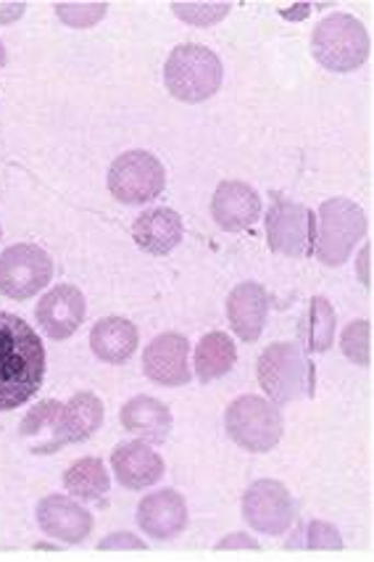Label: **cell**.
Listing matches in <instances>:
<instances>
[{"instance_id":"cell-1","label":"cell","mask_w":374,"mask_h":562,"mask_svg":"<svg viewBox=\"0 0 374 562\" xmlns=\"http://www.w3.org/2000/svg\"><path fill=\"white\" fill-rule=\"evenodd\" d=\"M45 378V346L32 325L0 312V412L27 404Z\"/></svg>"},{"instance_id":"cell-2","label":"cell","mask_w":374,"mask_h":562,"mask_svg":"<svg viewBox=\"0 0 374 562\" xmlns=\"http://www.w3.org/2000/svg\"><path fill=\"white\" fill-rule=\"evenodd\" d=\"M222 69L219 56L199 43H182L169 54L163 64V85L169 95L182 103H201L219 93Z\"/></svg>"},{"instance_id":"cell-3","label":"cell","mask_w":374,"mask_h":562,"mask_svg":"<svg viewBox=\"0 0 374 562\" xmlns=\"http://www.w3.org/2000/svg\"><path fill=\"white\" fill-rule=\"evenodd\" d=\"M259 383L272 404H291L311 398L317 391V372L311 359L295 344H272L259 357Z\"/></svg>"},{"instance_id":"cell-4","label":"cell","mask_w":374,"mask_h":562,"mask_svg":"<svg viewBox=\"0 0 374 562\" xmlns=\"http://www.w3.org/2000/svg\"><path fill=\"white\" fill-rule=\"evenodd\" d=\"M370 32L351 14H332L321 19L311 35V54L325 69L345 71L359 69L370 58Z\"/></svg>"},{"instance_id":"cell-5","label":"cell","mask_w":374,"mask_h":562,"mask_svg":"<svg viewBox=\"0 0 374 562\" xmlns=\"http://www.w3.org/2000/svg\"><path fill=\"white\" fill-rule=\"evenodd\" d=\"M364 233V209L348 199H327L319 206V235L314 244V257L327 267L345 265Z\"/></svg>"},{"instance_id":"cell-6","label":"cell","mask_w":374,"mask_h":562,"mask_svg":"<svg viewBox=\"0 0 374 562\" xmlns=\"http://www.w3.org/2000/svg\"><path fill=\"white\" fill-rule=\"evenodd\" d=\"M225 428L229 439L240 449L253 454H264L282 439V415L277 404L267 398L246 394L235 398L225 412Z\"/></svg>"},{"instance_id":"cell-7","label":"cell","mask_w":374,"mask_h":562,"mask_svg":"<svg viewBox=\"0 0 374 562\" xmlns=\"http://www.w3.org/2000/svg\"><path fill=\"white\" fill-rule=\"evenodd\" d=\"M267 244L274 254H282V257H314L317 217H314L311 209L277 195L267 212Z\"/></svg>"},{"instance_id":"cell-8","label":"cell","mask_w":374,"mask_h":562,"mask_svg":"<svg viewBox=\"0 0 374 562\" xmlns=\"http://www.w3.org/2000/svg\"><path fill=\"white\" fill-rule=\"evenodd\" d=\"M167 188V169L154 154L127 151L109 169V191L120 204L137 206L159 199Z\"/></svg>"},{"instance_id":"cell-9","label":"cell","mask_w":374,"mask_h":562,"mask_svg":"<svg viewBox=\"0 0 374 562\" xmlns=\"http://www.w3.org/2000/svg\"><path fill=\"white\" fill-rule=\"evenodd\" d=\"M54 278V261L35 244H16L0 254V293L14 302L41 293Z\"/></svg>"},{"instance_id":"cell-10","label":"cell","mask_w":374,"mask_h":562,"mask_svg":"<svg viewBox=\"0 0 374 562\" xmlns=\"http://www.w3.org/2000/svg\"><path fill=\"white\" fill-rule=\"evenodd\" d=\"M242 518L253 531L282 536L295 522V502L285 483L256 481L242 494Z\"/></svg>"},{"instance_id":"cell-11","label":"cell","mask_w":374,"mask_h":562,"mask_svg":"<svg viewBox=\"0 0 374 562\" xmlns=\"http://www.w3.org/2000/svg\"><path fill=\"white\" fill-rule=\"evenodd\" d=\"M37 526L45 536L64 544H82L93 531V515L69 496L50 494L37 502Z\"/></svg>"},{"instance_id":"cell-12","label":"cell","mask_w":374,"mask_h":562,"mask_svg":"<svg viewBox=\"0 0 374 562\" xmlns=\"http://www.w3.org/2000/svg\"><path fill=\"white\" fill-rule=\"evenodd\" d=\"M84 315H88L84 293L69 283L50 289L35 310V317L43 325L45 336L54 338V341H64V338L75 336Z\"/></svg>"},{"instance_id":"cell-13","label":"cell","mask_w":374,"mask_h":562,"mask_svg":"<svg viewBox=\"0 0 374 562\" xmlns=\"http://www.w3.org/2000/svg\"><path fill=\"white\" fill-rule=\"evenodd\" d=\"M190 344L185 336L180 333H161L159 338L148 344L146 355H143V372L154 383L169 385V389H177V385L190 383Z\"/></svg>"},{"instance_id":"cell-14","label":"cell","mask_w":374,"mask_h":562,"mask_svg":"<svg viewBox=\"0 0 374 562\" xmlns=\"http://www.w3.org/2000/svg\"><path fill=\"white\" fill-rule=\"evenodd\" d=\"M261 199L248 182L225 180L216 188L212 199V217L222 231L242 233L259 220Z\"/></svg>"},{"instance_id":"cell-15","label":"cell","mask_w":374,"mask_h":562,"mask_svg":"<svg viewBox=\"0 0 374 562\" xmlns=\"http://www.w3.org/2000/svg\"><path fill=\"white\" fill-rule=\"evenodd\" d=\"M188 520L190 515L185 499L174 488H161V492L148 494L137 505V526L159 541L180 536L188 528Z\"/></svg>"},{"instance_id":"cell-16","label":"cell","mask_w":374,"mask_h":562,"mask_svg":"<svg viewBox=\"0 0 374 562\" xmlns=\"http://www.w3.org/2000/svg\"><path fill=\"white\" fill-rule=\"evenodd\" d=\"M111 468L124 488L143 492L163 475L161 454L148 441H124L111 452Z\"/></svg>"},{"instance_id":"cell-17","label":"cell","mask_w":374,"mask_h":562,"mask_svg":"<svg viewBox=\"0 0 374 562\" xmlns=\"http://www.w3.org/2000/svg\"><path fill=\"white\" fill-rule=\"evenodd\" d=\"M269 312V296L259 283L235 285L227 296V317L240 341L253 344L264 333Z\"/></svg>"},{"instance_id":"cell-18","label":"cell","mask_w":374,"mask_h":562,"mask_svg":"<svg viewBox=\"0 0 374 562\" xmlns=\"http://www.w3.org/2000/svg\"><path fill=\"white\" fill-rule=\"evenodd\" d=\"M182 233H185L182 217L174 209L167 206L148 209V212H143L133 225V240L143 248V251L154 254V257H163V254L174 251V248L180 246Z\"/></svg>"},{"instance_id":"cell-19","label":"cell","mask_w":374,"mask_h":562,"mask_svg":"<svg viewBox=\"0 0 374 562\" xmlns=\"http://www.w3.org/2000/svg\"><path fill=\"white\" fill-rule=\"evenodd\" d=\"M120 420L127 430H133V434L143 436V439H148V441H156V443L167 441L169 434H172V428H174L172 409L154 396L129 398V402L124 404L120 412Z\"/></svg>"},{"instance_id":"cell-20","label":"cell","mask_w":374,"mask_h":562,"mask_svg":"<svg viewBox=\"0 0 374 562\" xmlns=\"http://www.w3.org/2000/svg\"><path fill=\"white\" fill-rule=\"evenodd\" d=\"M103 423L101 398L90 391H80L69 398L58 415V443H80L95 434Z\"/></svg>"},{"instance_id":"cell-21","label":"cell","mask_w":374,"mask_h":562,"mask_svg":"<svg viewBox=\"0 0 374 562\" xmlns=\"http://www.w3.org/2000/svg\"><path fill=\"white\" fill-rule=\"evenodd\" d=\"M137 328L124 317H103L98 319L93 333H90V346H93L95 357L109 364H124L135 355Z\"/></svg>"},{"instance_id":"cell-22","label":"cell","mask_w":374,"mask_h":562,"mask_svg":"<svg viewBox=\"0 0 374 562\" xmlns=\"http://www.w3.org/2000/svg\"><path fill=\"white\" fill-rule=\"evenodd\" d=\"M238 362V349L227 333H208L195 346V375L201 383H212L216 378L227 375Z\"/></svg>"},{"instance_id":"cell-23","label":"cell","mask_w":374,"mask_h":562,"mask_svg":"<svg viewBox=\"0 0 374 562\" xmlns=\"http://www.w3.org/2000/svg\"><path fill=\"white\" fill-rule=\"evenodd\" d=\"M61 402L48 398V402L32 407L27 417H24L22 436L30 439V447L35 454H54L61 449V443H58V415H61Z\"/></svg>"},{"instance_id":"cell-24","label":"cell","mask_w":374,"mask_h":562,"mask_svg":"<svg viewBox=\"0 0 374 562\" xmlns=\"http://www.w3.org/2000/svg\"><path fill=\"white\" fill-rule=\"evenodd\" d=\"M64 488L82 502H101L109 494L111 479L98 457H82L64 473Z\"/></svg>"},{"instance_id":"cell-25","label":"cell","mask_w":374,"mask_h":562,"mask_svg":"<svg viewBox=\"0 0 374 562\" xmlns=\"http://www.w3.org/2000/svg\"><path fill=\"white\" fill-rule=\"evenodd\" d=\"M335 325H338V319H335L332 304L325 296H314L308 302L304 319H301V341H304L306 351L325 355L335 344V330H338Z\"/></svg>"},{"instance_id":"cell-26","label":"cell","mask_w":374,"mask_h":562,"mask_svg":"<svg viewBox=\"0 0 374 562\" xmlns=\"http://www.w3.org/2000/svg\"><path fill=\"white\" fill-rule=\"evenodd\" d=\"M370 323L366 319H353L351 325H345V330L340 333V349L359 368H370L372 362V341H370Z\"/></svg>"},{"instance_id":"cell-27","label":"cell","mask_w":374,"mask_h":562,"mask_svg":"<svg viewBox=\"0 0 374 562\" xmlns=\"http://www.w3.org/2000/svg\"><path fill=\"white\" fill-rule=\"evenodd\" d=\"M174 14L193 27H212L222 22L233 9V3H172Z\"/></svg>"},{"instance_id":"cell-28","label":"cell","mask_w":374,"mask_h":562,"mask_svg":"<svg viewBox=\"0 0 374 562\" xmlns=\"http://www.w3.org/2000/svg\"><path fill=\"white\" fill-rule=\"evenodd\" d=\"M106 3H56V16L75 30L93 27L106 16Z\"/></svg>"},{"instance_id":"cell-29","label":"cell","mask_w":374,"mask_h":562,"mask_svg":"<svg viewBox=\"0 0 374 562\" xmlns=\"http://www.w3.org/2000/svg\"><path fill=\"white\" fill-rule=\"evenodd\" d=\"M306 549H340L343 547V539H340L338 528L330 526L325 520H311L306 522V531H304V544Z\"/></svg>"},{"instance_id":"cell-30","label":"cell","mask_w":374,"mask_h":562,"mask_svg":"<svg viewBox=\"0 0 374 562\" xmlns=\"http://www.w3.org/2000/svg\"><path fill=\"white\" fill-rule=\"evenodd\" d=\"M98 549H116V552H124V549H135V552H143V549H146V544H143V541L137 539V536L120 531V533H111L109 539H103L101 544H98Z\"/></svg>"},{"instance_id":"cell-31","label":"cell","mask_w":374,"mask_h":562,"mask_svg":"<svg viewBox=\"0 0 374 562\" xmlns=\"http://www.w3.org/2000/svg\"><path fill=\"white\" fill-rule=\"evenodd\" d=\"M216 549H219V552H225V549H259V541L246 533H229L227 539H222L219 544H216Z\"/></svg>"},{"instance_id":"cell-32","label":"cell","mask_w":374,"mask_h":562,"mask_svg":"<svg viewBox=\"0 0 374 562\" xmlns=\"http://www.w3.org/2000/svg\"><path fill=\"white\" fill-rule=\"evenodd\" d=\"M27 3H0V24H11L24 16Z\"/></svg>"},{"instance_id":"cell-33","label":"cell","mask_w":374,"mask_h":562,"mask_svg":"<svg viewBox=\"0 0 374 562\" xmlns=\"http://www.w3.org/2000/svg\"><path fill=\"white\" fill-rule=\"evenodd\" d=\"M3 64H5V45L0 43V67H3Z\"/></svg>"},{"instance_id":"cell-34","label":"cell","mask_w":374,"mask_h":562,"mask_svg":"<svg viewBox=\"0 0 374 562\" xmlns=\"http://www.w3.org/2000/svg\"><path fill=\"white\" fill-rule=\"evenodd\" d=\"M0 235H3V231H0Z\"/></svg>"}]
</instances>
